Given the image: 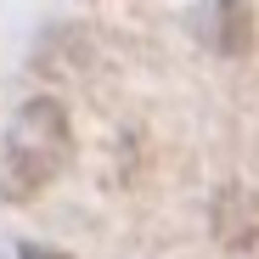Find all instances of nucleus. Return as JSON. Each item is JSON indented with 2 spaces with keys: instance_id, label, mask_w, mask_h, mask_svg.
Here are the masks:
<instances>
[{
  "instance_id": "f03ea898",
  "label": "nucleus",
  "mask_w": 259,
  "mask_h": 259,
  "mask_svg": "<svg viewBox=\"0 0 259 259\" xmlns=\"http://www.w3.org/2000/svg\"><path fill=\"white\" fill-rule=\"evenodd\" d=\"M214 231L226 248H259V203L242 186H226L214 203Z\"/></svg>"
},
{
  "instance_id": "f257e3e1",
  "label": "nucleus",
  "mask_w": 259,
  "mask_h": 259,
  "mask_svg": "<svg viewBox=\"0 0 259 259\" xmlns=\"http://www.w3.org/2000/svg\"><path fill=\"white\" fill-rule=\"evenodd\" d=\"M68 152H73L68 113L51 96L23 102L12 113V124H6V136H0V197H6V203L39 197L68 169Z\"/></svg>"
},
{
  "instance_id": "7ed1b4c3",
  "label": "nucleus",
  "mask_w": 259,
  "mask_h": 259,
  "mask_svg": "<svg viewBox=\"0 0 259 259\" xmlns=\"http://www.w3.org/2000/svg\"><path fill=\"white\" fill-rule=\"evenodd\" d=\"M208 12V39H214V51L220 57H242L248 46H253V12L242 6V0H214V6H203Z\"/></svg>"
},
{
  "instance_id": "20e7f679",
  "label": "nucleus",
  "mask_w": 259,
  "mask_h": 259,
  "mask_svg": "<svg viewBox=\"0 0 259 259\" xmlns=\"http://www.w3.org/2000/svg\"><path fill=\"white\" fill-rule=\"evenodd\" d=\"M17 259H73V253H57V248H23Z\"/></svg>"
}]
</instances>
